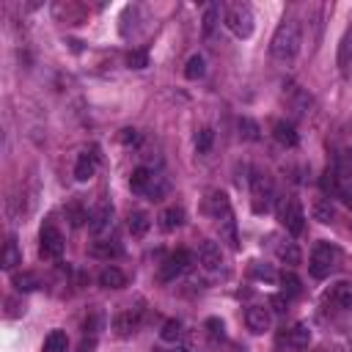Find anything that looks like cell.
<instances>
[{"label":"cell","instance_id":"1","mask_svg":"<svg viewBox=\"0 0 352 352\" xmlns=\"http://www.w3.org/2000/svg\"><path fill=\"white\" fill-rule=\"evenodd\" d=\"M300 44H302V36H300V22L286 16L275 33H272V41H270V52L275 60H292L297 52H300Z\"/></svg>","mask_w":352,"mask_h":352},{"label":"cell","instance_id":"2","mask_svg":"<svg viewBox=\"0 0 352 352\" xmlns=\"http://www.w3.org/2000/svg\"><path fill=\"white\" fill-rule=\"evenodd\" d=\"M206 206H209V214H212V220H214V226L220 231V239H226L236 250L239 248V236H236V223H234V212H231V204H228L226 192L212 190Z\"/></svg>","mask_w":352,"mask_h":352},{"label":"cell","instance_id":"3","mask_svg":"<svg viewBox=\"0 0 352 352\" xmlns=\"http://www.w3.org/2000/svg\"><path fill=\"white\" fill-rule=\"evenodd\" d=\"M336 264H338V250L330 242H316L311 250V258H308V272L316 280H324V278H330Z\"/></svg>","mask_w":352,"mask_h":352},{"label":"cell","instance_id":"4","mask_svg":"<svg viewBox=\"0 0 352 352\" xmlns=\"http://www.w3.org/2000/svg\"><path fill=\"white\" fill-rule=\"evenodd\" d=\"M319 182H322V190L327 198H341V201L352 204V173H344L336 165H327Z\"/></svg>","mask_w":352,"mask_h":352},{"label":"cell","instance_id":"5","mask_svg":"<svg viewBox=\"0 0 352 352\" xmlns=\"http://www.w3.org/2000/svg\"><path fill=\"white\" fill-rule=\"evenodd\" d=\"M226 28L236 36V38H250L253 28H256V16L253 8L248 3H231L226 11Z\"/></svg>","mask_w":352,"mask_h":352},{"label":"cell","instance_id":"6","mask_svg":"<svg viewBox=\"0 0 352 352\" xmlns=\"http://www.w3.org/2000/svg\"><path fill=\"white\" fill-rule=\"evenodd\" d=\"M278 220L292 236H300L305 231V212H302V206L294 195L278 198Z\"/></svg>","mask_w":352,"mask_h":352},{"label":"cell","instance_id":"7","mask_svg":"<svg viewBox=\"0 0 352 352\" xmlns=\"http://www.w3.org/2000/svg\"><path fill=\"white\" fill-rule=\"evenodd\" d=\"M250 195H253V209L256 212L272 209V204H275V184H272V179L267 173H261V170H253V176H250Z\"/></svg>","mask_w":352,"mask_h":352},{"label":"cell","instance_id":"8","mask_svg":"<svg viewBox=\"0 0 352 352\" xmlns=\"http://www.w3.org/2000/svg\"><path fill=\"white\" fill-rule=\"evenodd\" d=\"M38 253H41V258H60L63 256V234L52 223H44L38 231Z\"/></svg>","mask_w":352,"mask_h":352},{"label":"cell","instance_id":"9","mask_svg":"<svg viewBox=\"0 0 352 352\" xmlns=\"http://www.w3.org/2000/svg\"><path fill=\"white\" fill-rule=\"evenodd\" d=\"M190 264H192L190 250H184V248L173 250V253L162 261V267H160V280H173V278H179Z\"/></svg>","mask_w":352,"mask_h":352},{"label":"cell","instance_id":"10","mask_svg":"<svg viewBox=\"0 0 352 352\" xmlns=\"http://www.w3.org/2000/svg\"><path fill=\"white\" fill-rule=\"evenodd\" d=\"M140 308H126V311H121L116 319H113V330L121 336V338H126V336H132L138 327H140Z\"/></svg>","mask_w":352,"mask_h":352},{"label":"cell","instance_id":"11","mask_svg":"<svg viewBox=\"0 0 352 352\" xmlns=\"http://www.w3.org/2000/svg\"><path fill=\"white\" fill-rule=\"evenodd\" d=\"M198 264H201L206 272H220V267H223L220 248H217L214 242H201V248H198Z\"/></svg>","mask_w":352,"mask_h":352},{"label":"cell","instance_id":"12","mask_svg":"<svg viewBox=\"0 0 352 352\" xmlns=\"http://www.w3.org/2000/svg\"><path fill=\"white\" fill-rule=\"evenodd\" d=\"M245 322H248V327H250L253 333H264V330H270V324H272V314H270L267 305H250L248 314H245Z\"/></svg>","mask_w":352,"mask_h":352},{"label":"cell","instance_id":"13","mask_svg":"<svg viewBox=\"0 0 352 352\" xmlns=\"http://www.w3.org/2000/svg\"><path fill=\"white\" fill-rule=\"evenodd\" d=\"M96 165H99L96 151H94V148H91V151H82V154L77 157V162H74V179H77V182H88V179H94Z\"/></svg>","mask_w":352,"mask_h":352},{"label":"cell","instance_id":"14","mask_svg":"<svg viewBox=\"0 0 352 352\" xmlns=\"http://www.w3.org/2000/svg\"><path fill=\"white\" fill-rule=\"evenodd\" d=\"M272 135H275V140H278L280 146H286V148H294V146L300 143V135H297V129H294L292 121H275V124H272Z\"/></svg>","mask_w":352,"mask_h":352},{"label":"cell","instance_id":"15","mask_svg":"<svg viewBox=\"0 0 352 352\" xmlns=\"http://www.w3.org/2000/svg\"><path fill=\"white\" fill-rule=\"evenodd\" d=\"M110 223H113V206H110V204H102V206L88 217V231L99 236L102 231L110 228Z\"/></svg>","mask_w":352,"mask_h":352},{"label":"cell","instance_id":"16","mask_svg":"<svg viewBox=\"0 0 352 352\" xmlns=\"http://www.w3.org/2000/svg\"><path fill=\"white\" fill-rule=\"evenodd\" d=\"M19 264H22V250L16 245V236H8L6 239V248H3V256H0V267L6 272H14Z\"/></svg>","mask_w":352,"mask_h":352},{"label":"cell","instance_id":"17","mask_svg":"<svg viewBox=\"0 0 352 352\" xmlns=\"http://www.w3.org/2000/svg\"><path fill=\"white\" fill-rule=\"evenodd\" d=\"M327 300L336 305V308H341V311H346V308H352V283H346V280H341V283H336L333 289H330V294H327Z\"/></svg>","mask_w":352,"mask_h":352},{"label":"cell","instance_id":"18","mask_svg":"<svg viewBox=\"0 0 352 352\" xmlns=\"http://www.w3.org/2000/svg\"><path fill=\"white\" fill-rule=\"evenodd\" d=\"M286 344L294 346V349H305L311 344V327L305 322H297L289 333H286Z\"/></svg>","mask_w":352,"mask_h":352},{"label":"cell","instance_id":"19","mask_svg":"<svg viewBox=\"0 0 352 352\" xmlns=\"http://www.w3.org/2000/svg\"><path fill=\"white\" fill-rule=\"evenodd\" d=\"M151 179H154V170H148V168H135L132 170V176H129V190L132 192H138V195H146V190H148V184H151Z\"/></svg>","mask_w":352,"mask_h":352},{"label":"cell","instance_id":"20","mask_svg":"<svg viewBox=\"0 0 352 352\" xmlns=\"http://www.w3.org/2000/svg\"><path fill=\"white\" fill-rule=\"evenodd\" d=\"M99 286H104V289H121V286H126V275H124L118 267L107 264V267L99 272Z\"/></svg>","mask_w":352,"mask_h":352},{"label":"cell","instance_id":"21","mask_svg":"<svg viewBox=\"0 0 352 352\" xmlns=\"http://www.w3.org/2000/svg\"><path fill=\"white\" fill-rule=\"evenodd\" d=\"M289 107L294 110V116H305V110L311 107V96L302 88L289 85Z\"/></svg>","mask_w":352,"mask_h":352},{"label":"cell","instance_id":"22","mask_svg":"<svg viewBox=\"0 0 352 352\" xmlns=\"http://www.w3.org/2000/svg\"><path fill=\"white\" fill-rule=\"evenodd\" d=\"M182 223H184V209H182V206H168V209L160 214V228H162V231H176Z\"/></svg>","mask_w":352,"mask_h":352},{"label":"cell","instance_id":"23","mask_svg":"<svg viewBox=\"0 0 352 352\" xmlns=\"http://www.w3.org/2000/svg\"><path fill=\"white\" fill-rule=\"evenodd\" d=\"M275 253H278V258H280L283 264H289V267L300 264V248H297L292 239H280V242L275 245Z\"/></svg>","mask_w":352,"mask_h":352},{"label":"cell","instance_id":"24","mask_svg":"<svg viewBox=\"0 0 352 352\" xmlns=\"http://www.w3.org/2000/svg\"><path fill=\"white\" fill-rule=\"evenodd\" d=\"M336 63H338V69H346V66L352 63V25L344 30V36H341V41H338Z\"/></svg>","mask_w":352,"mask_h":352},{"label":"cell","instance_id":"25","mask_svg":"<svg viewBox=\"0 0 352 352\" xmlns=\"http://www.w3.org/2000/svg\"><path fill=\"white\" fill-rule=\"evenodd\" d=\"M206 74V60H204V55H190L187 58V63H184V77L187 80H201Z\"/></svg>","mask_w":352,"mask_h":352},{"label":"cell","instance_id":"26","mask_svg":"<svg viewBox=\"0 0 352 352\" xmlns=\"http://www.w3.org/2000/svg\"><path fill=\"white\" fill-rule=\"evenodd\" d=\"M44 352H69V338L63 330H52L47 338H44Z\"/></svg>","mask_w":352,"mask_h":352},{"label":"cell","instance_id":"27","mask_svg":"<svg viewBox=\"0 0 352 352\" xmlns=\"http://www.w3.org/2000/svg\"><path fill=\"white\" fill-rule=\"evenodd\" d=\"M11 283H14L16 292H33V289H38V278L33 272H14L11 275Z\"/></svg>","mask_w":352,"mask_h":352},{"label":"cell","instance_id":"28","mask_svg":"<svg viewBox=\"0 0 352 352\" xmlns=\"http://www.w3.org/2000/svg\"><path fill=\"white\" fill-rule=\"evenodd\" d=\"M182 336H184V330H182V322H179V319H168V322L162 324V330H160V338L168 341V344L182 341Z\"/></svg>","mask_w":352,"mask_h":352},{"label":"cell","instance_id":"29","mask_svg":"<svg viewBox=\"0 0 352 352\" xmlns=\"http://www.w3.org/2000/svg\"><path fill=\"white\" fill-rule=\"evenodd\" d=\"M148 226H151V220H148L146 212H132L129 214V234L132 236H143L148 231Z\"/></svg>","mask_w":352,"mask_h":352},{"label":"cell","instance_id":"30","mask_svg":"<svg viewBox=\"0 0 352 352\" xmlns=\"http://www.w3.org/2000/svg\"><path fill=\"white\" fill-rule=\"evenodd\" d=\"M280 286H283V294L286 297H300L302 294V283H300V278L294 272H283L280 275Z\"/></svg>","mask_w":352,"mask_h":352},{"label":"cell","instance_id":"31","mask_svg":"<svg viewBox=\"0 0 352 352\" xmlns=\"http://www.w3.org/2000/svg\"><path fill=\"white\" fill-rule=\"evenodd\" d=\"M250 275H253L256 280H267V283H272V280H278V272L272 270V264H261V261H256V264H250Z\"/></svg>","mask_w":352,"mask_h":352},{"label":"cell","instance_id":"32","mask_svg":"<svg viewBox=\"0 0 352 352\" xmlns=\"http://www.w3.org/2000/svg\"><path fill=\"white\" fill-rule=\"evenodd\" d=\"M314 217L319 223H333V206H330V198H319L314 204Z\"/></svg>","mask_w":352,"mask_h":352},{"label":"cell","instance_id":"33","mask_svg":"<svg viewBox=\"0 0 352 352\" xmlns=\"http://www.w3.org/2000/svg\"><path fill=\"white\" fill-rule=\"evenodd\" d=\"M66 217H69V223L77 228V226H82V223H85L91 214H88V212H85V209H82L77 201H72V204L66 206Z\"/></svg>","mask_w":352,"mask_h":352},{"label":"cell","instance_id":"34","mask_svg":"<svg viewBox=\"0 0 352 352\" xmlns=\"http://www.w3.org/2000/svg\"><path fill=\"white\" fill-rule=\"evenodd\" d=\"M261 129H258V124L253 121V118H239V135L245 138V140H258L261 135H258Z\"/></svg>","mask_w":352,"mask_h":352},{"label":"cell","instance_id":"35","mask_svg":"<svg viewBox=\"0 0 352 352\" xmlns=\"http://www.w3.org/2000/svg\"><path fill=\"white\" fill-rule=\"evenodd\" d=\"M212 140H214V132H212L209 126H204V129L198 132V138H195V148H198V154H209Z\"/></svg>","mask_w":352,"mask_h":352},{"label":"cell","instance_id":"36","mask_svg":"<svg viewBox=\"0 0 352 352\" xmlns=\"http://www.w3.org/2000/svg\"><path fill=\"white\" fill-rule=\"evenodd\" d=\"M217 14H220L217 6H206V11H204V36H212V30L217 25Z\"/></svg>","mask_w":352,"mask_h":352},{"label":"cell","instance_id":"37","mask_svg":"<svg viewBox=\"0 0 352 352\" xmlns=\"http://www.w3.org/2000/svg\"><path fill=\"white\" fill-rule=\"evenodd\" d=\"M126 66H129V69H146V66H148V55H146L143 50H132V52L126 55Z\"/></svg>","mask_w":352,"mask_h":352},{"label":"cell","instance_id":"38","mask_svg":"<svg viewBox=\"0 0 352 352\" xmlns=\"http://www.w3.org/2000/svg\"><path fill=\"white\" fill-rule=\"evenodd\" d=\"M91 253H94V256H102V258H110V256H118L121 250H118V245H110V242H96Z\"/></svg>","mask_w":352,"mask_h":352},{"label":"cell","instance_id":"39","mask_svg":"<svg viewBox=\"0 0 352 352\" xmlns=\"http://www.w3.org/2000/svg\"><path fill=\"white\" fill-rule=\"evenodd\" d=\"M206 330H209V336H212L214 341L223 338V322H220V319H206Z\"/></svg>","mask_w":352,"mask_h":352},{"label":"cell","instance_id":"40","mask_svg":"<svg viewBox=\"0 0 352 352\" xmlns=\"http://www.w3.org/2000/svg\"><path fill=\"white\" fill-rule=\"evenodd\" d=\"M121 140H124V143H138V140H140V135H138L135 129H124V135H121Z\"/></svg>","mask_w":352,"mask_h":352},{"label":"cell","instance_id":"41","mask_svg":"<svg viewBox=\"0 0 352 352\" xmlns=\"http://www.w3.org/2000/svg\"><path fill=\"white\" fill-rule=\"evenodd\" d=\"M165 352H187V349H182V346H173V349H165Z\"/></svg>","mask_w":352,"mask_h":352}]
</instances>
